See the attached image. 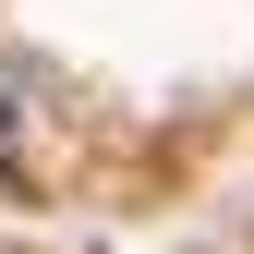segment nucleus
I'll list each match as a JSON object with an SVG mask.
<instances>
[{
  "label": "nucleus",
  "instance_id": "nucleus-1",
  "mask_svg": "<svg viewBox=\"0 0 254 254\" xmlns=\"http://www.w3.org/2000/svg\"><path fill=\"white\" fill-rule=\"evenodd\" d=\"M24 170V109H12V85H0V182Z\"/></svg>",
  "mask_w": 254,
  "mask_h": 254
}]
</instances>
